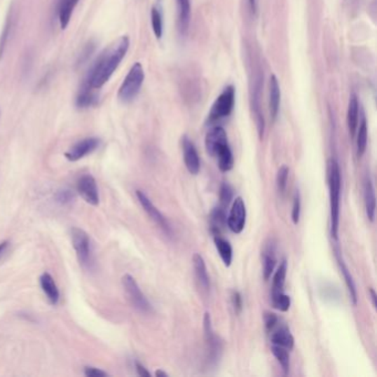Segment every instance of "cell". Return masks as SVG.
<instances>
[{
	"mask_svg": "<svg viewBox=\"0 0 377 377\" xmlns=\"http://www.w3.org/2000/svg\"><path fill=\"white\" fill-rule=\"evenodd\" d=\"M137 197L139 199V204H141L142 207L144 210V212H146L149 217L154 221L156 225L162 229L166 235L168 236H172L173 235V231L170 228V225L168 224L167 219L164 217L162 212L158 210V207H155L154 204H153L152 200L149 198L144 191H137Z\"/></svg>",
	"mask_w": 377,
	"mask_h": 377,
	"instance_id": "cell-8",
	"label": "cell"
},
{
	"mask_svg": "<svg viewBox=\"0 0 377 377\" xmlns=\"http://www.w3.org/2000/svg\"><path fill=\"white\" fill-rule=\"evenodd\" d=\"M328 181L330 188L331 235L338 239L340 225L341 170L336 160L328 162Z\"/></svg>",
	"mask_w": 377,
	"mask_h": 377,
	"instance_id": "cell-3",
	"label": "cell"
},
{
	"mask_svg": "<svg viewBox=\"0 0 377 377\" xmlns=\"http://www.w3.org/2000/svg\"><path fill=\"white\" fill-rule=\"evenodd\" d=\"M135 369H137V374H139V376H151V373H149V371H147V369H145V366H143L139 362L135 363Z\"/></svg>",
	"mask_w": 377,
	"mask_h": 377,
	"instance_id": "cell-40",
	"label": "cell"
},
{
	"mask_svg": "<svg viewBox=\"0 0 377 377\" xmlns=\"http://www.w3.org/2000/svg\"><path fill=\"white\" fill-rule=\"evenodd\" d=\"M11 27H13V9L8 13V16L6 18L5 25H4L3 32L0 34V59L3 58L6 47L8 43L9 37H11Z\"/></svg>",
	"mask_w": 377,
	"mask_h": 377,
	"instance_id": "cell-30",
	"label": "cell"
},
{
	"mask_svg": "<svg viewBox=\"0 0 377 377\" xmlns=\"http://www.w3.org/2000/svg\"><path fill=\"white\" fill-rule=\"evenodd\" d=\"M364 202L367 218L371 221H374L375 210H376V197H375L374 185H373L372 179H369V177H366V179H365Z\"/></svg>",
	"mask_w": 377,
	"mask_h": 377,
	"instance_id": "cell-20",
	"label": "cell"
},
{
	"mask_svg": "<svg viewBox=\"0 0 377 377\" xmlns=\"http://www.w3.org/2000/svg\"><path fill=\"white\" fill-rule=\"evenodd\" d=\"M263 320H265L266 329L267 331H273L275 328V325L278 323V317L275 313L271 312H266L263 315Z\"/></svg>",
	"mask_w": 377,
	"mask_h": 377,
	"instance_id": "cell-37",
	"label": "cell"
},
{
	"mask_svg": "<svg viewBox=\"0 0 377 377\" xmlns=\"http://www.w3.org/2000/svg\"><path fill=\"white\" fill-rule=\"evenodd\" d=\"M235 88L233 85L226 88L221 95L216 99L212 104L210 116H208V123H214L216 121L227 118L233 112L235 107Z\"/></svg>",
	"mask_w": 377,
	"mask_h": 377,
	"instance_id": "cell-7",
	"label": "cell"
},
{
	"mask_svg": "<svg viewBox=\"0 0 377 377\" xmlns=\"http://www.w3.org/2000/svg\"><path fill=\"white\" fill-rule=\"evenodd\" d=\"M144 79V69L142 67L141 63H134L129 74L125 76L123 83L121 84L120 89H118V97L121 102H132L141 91Z\"/></svg>",
	"mask_w": 377,
	"mask_h": 377,
	"instance_id": "cell-5",
	"label": "cell"
},
{
	"mask_svg": "<svg viewBox=\"0 0 377 377\" xmlns=\"http://www.w3.org/2000/svg\"><path fill=\"white\" fill-rule=\"evenodd\" d=\"M300 214H301V197H300L299 191H296V195H294V206H292V215H291L294 225H298Z\"/></svg>",
	"mask_w": 377,
	"mask_h": 377,
	"instance_id": "cell-36",
	"label": "cell"
},
{
	"mask_svg": "<svg viewBox=\"0 0 377 377\" xmlns=\"http://www.w3.org/2000/svg\"><path fill=\"white\" fill-rule=\"evenodd\" d=\"M193 265H194L195 275H196L198 285L203 290L208 292L210 289V275H208L207 267L205 263L202 254H195L193 257Z\"/></svg>",
	"mask_w": 377,
	"mask_h": 377,
	"instance_id": "cell-16",
	"label": "cell"
},
{
	"mask_svg": "<svg viewBox=\"0 0 377 377\" xmlns=\"http://www.w3.org/2000/svg\"><path fill=\"white\" fill-rule=\"evenodd\" d=\"M214 242H215L216 249H217L220 258L223 260L224 265L226 267H231V261H233V247H231V242L221 238L219 235H216L214 237Z\"/></svg>",
	"mask_w": 377,
	"mask_h": 377,
	"instance_id": "cell-26",
	"label": "cell"
},
{
	"mask_svg": "<svg viewBox=\"0 0 377 377\" xmlns=\"http://www.w3.org/2000/svg\"><path fill=\"white\" fill-rule=\"evenodd\" d=\"M76 199V194L69 188L59 189L55 195V200L60 206H69Z\"/></svg>",
	"mask_w": 377,
	"mask_h": 377,
	"instance_id": "cell-32",
	"label": "cell"
},
{
	"mask_svg": "<svg viewBox=\"0 0 377 377\" xmlns=\"http://www.w3.org/2000/svg\"><path fill=\"white\" fill-rule=\"evenodd\" d=\"M71 240H72V246L81 267L88 271L93 270L95 256H93V249H92L89 235L82 229L74 227L71 229Z\"/></svg>",
	"mask_w": 377,
	"mask_h": 377,
	"instance_id": "cell-4",
	"label": "cell"
},
{
	"mask_svg": "<svg viewBox=\"0 0 377 377\" xmlns=\"http://www.w3.org/2000/svg\"><path fill=\"white\" fill-rule=\"evenodd\" d=\"M79 0H58V18L61 29H66L70 24L71 16Z\"/></svg>",
	"mask_w": 377,
	"mask_h": 377,
	"instance_id": "cell-18",
	"label": "cell"
},
{
	"mask_svg": "<svg viewBox=\"0 0 377 377\" xmlns=\"http://www.w3.org/2000/svg\"><path fill=\"white\" fill-rule=\"evenodd\" d=\"M9 242L8 241H4L0 244V256L5 252L6 249L8 248Z\"/></svg>",
	"mask_w": 377,
	"mask_h": 377,
	"instance_id": "cell-42",
	"label": "cell"
},
{
	"mask_svg": "<svg viewBox=\"0 0 377 377\" xmlns=\"http://www.w3.org/2000/svg\"><path fill=\"white\" fill-rule=\"evenodd\" d=\"M177 6V27L181 36L188 32L191 24V1L189 0H176Z\"/></svg>",
	"mask_w": 377,
	"mask_h": 377,
	"instance_id": "cell-15",
	"label": "cell"
},
{
	"mask_svg": "<svg viewBox=\"0 0 377 377\" xmlns=\"http://www.w3.org/2000/svg\"><path fill=\"white\" fill-rule=\"evenodd\" d=\"M231 199H233V189H231L228 184H223V186L220 188V204H221V207L226 210Z\"/></svg>",
	"mask_w": 377,
	"mask_h": 377,
	"instance_id": "cell-35",
	"label": "cell"
},
{
	"mask_svg": "<svg viewBox=\"0 0 377 377\" xmlns=\"http://www.w3.org/2000/svg\"><path fill=\"white\" fill-rule=\"evenodd\" d=\"M336 260H338V267H340L341 273H342V275H343L344 280H345L346 287H348V294H350V296H351L352 302H353L354 306H357V287H355V282H354L353 280V277H352L351 273L348 271V268L346 267L343 259H342V257H341L338 252H336Z\"/></svg>",
	"mask_w": 377,
	"mask_h": 377,
	"instance_id": "cell-24",
	"label": "cell"
},
{
	"mask_svg": "<svg viewBox=\"0 0 377 377\" xmlns=\"http://www.w3.org/2000/svg\"><path fill=\"white\" fill-rule=\"evenodd\" d=\"M151 20H152V28L155 37L160 39L163 36V13L162 4L160 1L153 6L152 11H151Z\"/></svg>",
	"mask_w": 377,
	"mask_h": 377,
	"instance_id": "cell-27",
	"label": "cell"
},
{
	"mask_svg": "<svg viewBox=\"0 0 377 377\" xmlns=\"http://www.w3.org/2000/svg\"><path fill=\"white\" fill-rule=\"evenodd\" d=\"M271 352H273L275 359H278L279 364L282 367L285 375L288 374L289 369H290V357H289L288 350L281 348V346L273 345V344Z\"/></svg>",
	"mask_w": 377,
	"mask_h": 377,
	"instance_id": "cell-29",
	"label": "cell"
},
{
	"mask_svg": "<svg viewBox=\"0 0 377 377\" xmlns=\"http://www.w3.org/2000/svg\"><path fill=\"white\" fill-rule=\"evenodd\" d=\"M78 193L81 195L82 198L92 205V206H97L100 203L99 188H97V181L92 175H83L81 179L78 181L76 185Z\"/></svg>",
	"mask_w": 377,
	"mask_h": 377,
	"instance_id": "cell-11",
	"label": "cell"
},
{
	"mask_svg": "<svg viewBox=\"0 0 377 377\" xmlns=\"http://www.w3.org/2000/svg\"><path fill=\"white\" fill-rule=\"evenodd\" d=\"M247 210L242 197H236L231 206V212L227 218L229 229L233 233H240L246 226Z\"/></svg>",
	"mask_w": 377,
	"mask_h": 377,
	"instance_id": "cell-9",
	"label": "cell"
},
{
	"mask_svg": "<svg viewBox=\"0 0 377 377\" xmlns=\"http://www.w3.org/2000/svg\"><path fill=\"white\" fill-rule=\"evenodd\" d=\"M280 85H279L277 76H271L270 78V114L271 118L275 121L278 116L279 107H280Z\"/></svg>",
	"mask_w": 377,
	"mask_h": 377,
	"instance_id": "cell-19",
	"label": "cell"
},
{
	"mask_svg": "<svg viewBox=\"0 0 377 377\" xmlns=\"http://www.w3.org/2000/svg\"><path fill=\"white\" fill-rule=\"evenodd\" d=\"M155 375L158 377H167L168 374L167 373L164 372V371H162V369H158L156 371V373H155Z\"/></svg>",
	"mask_w": 377,
	"mask_h": 377,
	"instance_id": "cell-43",
	"label": "cell"
},
{
	"mask_svg": "<svg viewBox=\"0 0 377 377\" xmlns=\"http://www.w3.org/2000/svg\"><path fill=\"white\" fill-rule=\"evenodd\" d=\"M273 306L275 309L279 310L281 312H287L290 309L291 299L290 296H287L285 292L278 294V296H273Z\"/></svg>",
	"mask_w": 377,
	"mask_h": 377,
	"instance_id": "cell-33",
	"label": "cell"
},
{
	"mask_svg": "<svg viewBox=\"0 0 377 377\" xmlns=\"http://www.w3.org/2000/svg\"><path fill=\"white\" fill-rule=\"evenodd\" d=\"M289 179V167L283 165L279 168L278 174H277V187H278L279 193L283 194L287 188Z\"/></svg>",
	"mask_w": 377,
	"mask_h": 377,
	"instance_id": "cell-34",
	"label": "cell"
},
{
	"mask_svg": "<svg viewBox=\"0 0 377 377\" xmlns=\"http://www.w3.org/2000/svg\"><path fill=\"white\" fill-rule=\"evenodd\" d=\"M204 331L205 338H206V342H207L208 346L210 350V357L214 359H217L219 357V352L221 350V344L218 341L217 336L214 332L212 325V317H210V313L206 312L204 317Z\"/></svg>",
	"mask_w": 377,
	"mask_h": 377,
	"instance_id": "cell-13",
	"label": "cell"
},
{
	"mask_svg": "<svg viewBox=\"0 0 377 377\" xmlns=\"http://www.w3.org/2000/svg\"><path fill=\"white\" fill-rule=\"evenodd\" d=\"M205 145L208 154L212 158H217L218 167L227 173L233 167V155L228 144L227 133L221 126L212 128L205 139Z\"/></svg>",
	"mask_w": 377,
	"mask_h": 377,
	"instance_id": "cell-2",
	"label": "cell"
},
{
	"mask_svg": "<svg viewBox=\"0 0 377 377\" xmlns=\"http://www.w3.org/2000/svg\"><path fill=\"white\" fill-rule=\"evenodd\" d=\"M249 4H250L252 11H256V9H257V1H256V0H249Z\"/></svg>",
	"mask_w": 377,
	"mask_h": 377,
	"instance_id": "cell-44",
	"label": "cell"
},
{
	"mask_svg": "<svg viewBox=\"0 0 377 377\" xmlns=\"http://www.w3.org/2000/svg\"><path fill=\"white\" fill-rule=\"evenodd\" d=\"M231 300H233V308L236 310L237 313H239L242 309V298H241L240 294L233 292V296H231Z\"/></svg>",
	"mask_w": 377,
	"mask_h": 377,
	"instance_id": "cell-39",
	"label": "cell"
},
{
	"mask_svg": "<svg viewBox=\"0 0 377 377\" xmlns=\"http://www.w3.org/2000/svg\"><path fill=\"white\" fill-rule=\"evenodd\" d=\"M40 287L47 296L48 301L53 306H57L60 300V292L53 275L49 273H42L40 277Z\"/></svg>",
	"mask_w": 377,
	"mask_h": 377,
	"instance_id": "cell-14",
	"label": "cell"
},
{
	"mask_svg": "<svg viewBox=\"0 0 377 377\" xmlns=\"http://www.w3.org/2000/svg\"><path fill=\"white\" fill-rule=\"evenodd\" d=\"M210 221H212V231L214 235H219L221 229L225 227L227 224V216H226L225 208H215L212 210V216H210Z\"/></svg>",
	"mask_w": 377,
	"mask_h": 377,
	"instance_id": "cell-28",
	"label": "cell"
},
{
	"mask_svg": "<svg viewBox=\"0 0 377 377\" xmlns=\"http://www.w3.org/2000/svg\"><path fill=\"white\" fill-rule=\"evenodd\" d=\"M99 102V95L92 89L87 82H83L76 100V105L79 109H89Z\"/></svg>",
	"mask_w": 377,
	"mask_h": 377,
	"instance_id": "cell-17",
	"label": "cell"
},
{
	"mask_svg": "<svg viewBox=\"0 0 377 377\" xmlns=\"http://www.w3.org/2000/svg\"><path fill=\"white\" fill-rule=\"evenodd\" d=\"M357 125H359V101H357V95H352L348 102V126L351 137L355 135Z\"/></svg>",
	"mask_w": 377,
	"mask_h": 377,
	"instance_id": "cell-22",
	"label": "cell"
},
{
	"mask_svg": "<svg viewBox=\"0 0 377 377\" xmlns=\"http://www.w3.org/2000/svg\"><path fill=\"white\" fill-rule=\"evenodd\" d=\"M357 156L362 158L366 151L367 146V123L365 118L362 120L359 124V133H357Z\"/></svg>",
	"mask_w": 377,
	"mask_h": 377,
	"instance_id": "cell-31",
	"label": "cell"
},
{
	"mask_svg": "<svg viewBox=\"0 0 377 377\" xmlns=\"http://www.w3.org/2000/svg\"><path fill=\"white\" fill-rule=\"evenodd\" d=\"M287 271H288V262L283 260L279 266L278 269L273 275V290H271V298L282 294L285 283H286Z\"/></svg>",
	"mask_w": 377,
	"mask_h": 377,
	"instance_id": "cell-23",
	"label": "cell"
},
{
	"mask_svg": "<svg viewBox=\"0 0 377 377\" xmlns=\"http://www.w3.org/2000/svg\"><path fill=\"white\" fill-rule=\"evenodd\" d=\"M271 342L273 345L281 346L290 351L294 346V338L287 327L279 329L271 334Z\"/></svg>",
	"mask_w": 377,
	"mask_h": 377,
	"instance_id": "cell-21",
	"label": "cell"
},
{
	"mask_svg": "<svg viewBox=\"0 0 377 377\" xmlns=\"http://www.w3.org/2000/svg\"><path fill=\"white\" fill-rule=\"evenodd\" d=\"M100 139L97 137H87L76 142L74 146L66 152L64 156L69 162H78L88 155L92 154L100 146Z\"/></svg>",
	"mask_w": 377,
	"mask_h": 377,
	"instance_id": "cell-10",
	"label": "cell"
},
{
	"mask_svg": "<svg viewBox=\"0 0 377 377\" xmlns=\"http://www.w3.org/2000/svg\"><path fill=\"white\" fill-rule=\"evenodd\" d=\"M181 145H183L184 162L187 170L193 175H197L200 172V160L194 143L188 137H184Z\"/></svg>",
	"mask_w": 377,
	"mask_h": 377,
	"instance_id": "cell-12",
	"label": "cell"
},
{
	"mask_svg": "<svg viewBox=\"0 0 377 377\" xmlns=\"http://www.w3.org/2000/svg\"><path fill=\"white\" fill-rule=\"evenodd\" d=\"M122 285H123L124 291L126 296L137 311L144 315L152 313V304L149 303L145 294L142 292L141 288L137 285V280L131 275H123L122 278Z\"/></svg>",
	"mask_w": 377,
	"mask_h": 377,
	"instance_id": "cell-6",
	"label": "cell"
},
{
	"mask_svg": "<svg viewBox=\"0 0 377 377\" xmlns=\"http://www.w3.org/2000/svg\"><path fill=\"white\" fill-rule=\"evenodd\" d=\"M275 265H277V258H275V246L273 242L267 245L263 252V278L265 280H269L270 277L275 271Z\"/></svg>",
	"mask_w": 377,
	"mask_h": 377,
	"instance_id": "cell-25",
	"label": "cell"
},
{
	"mask_svg": "<svg viewBox=\"0 0 377 377\" xmlns=\"http://www.w3.org/2000/svg\"><path fill=\"white\" fill-rule=\"evenodd\" d=\"M129 48L130 39L128 36H123L113 42L110 47L99 55L84 82H87L92 89H101L111 79L120 63L125 58Z\"/></svg>",
	"mask_w": 377,
	"mask_h": 377,
	"instance_id": "cell-1",
	"label": "cell"
},
{
	"mask_svg": "<svg viewBox=\"0 0 377 377\" xmlns=\"http://www.w3.org/2000/svg\"><path fill=\"white\" fill-rule=\"evenodd\" d=\"M369 296H371V300H372L373 307L376 309V292H375L374 289H369Z\"/></svg>",
	"mask_w": 377,
	"mask_h": 377,
	"instance_id": "cell-41",
	"label": "cell"
},
{
	"mask_svg": "<svg viewBox=\"0 0 377 377\" xmlns=\"http://www.w3.org/2000/svg\"><path fill=\"white\" fill-rule=\"evenodd\" d=\"M84 375L88 377H104L108 376L109 374L102 369H97V367L85 366L84 367Z\"/></svg>",
	"mask_w": 377,
	"mask_h": 377,
	"instance_id": "cell-38",
	"label": "cell"
}]
</instances>
